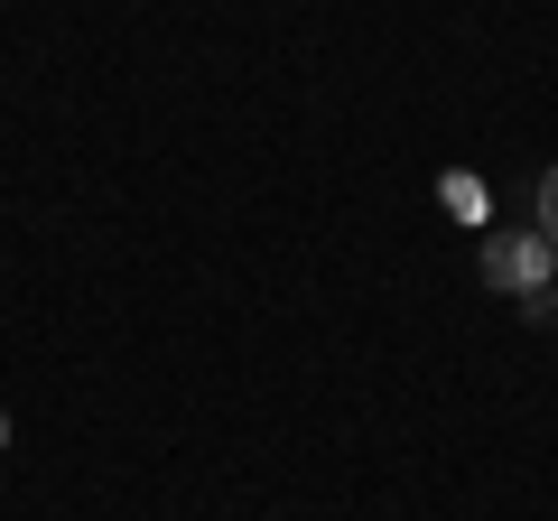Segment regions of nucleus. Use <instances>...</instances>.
<instances>
[{
  "label": "nucleus",
  "instance_id": "2",
  "mask_svg": "<svg viewBox=\"0 0 558 521\" xmlns=\"http://www.w3.org/2000/svg\"><path fill=\"white\" fill-rule=\"evenodd\" d=\"M531 233H549V242H558V159L539 168V223H531Z\"/></svg>",
  "mask_w": 558,
  "mask_h": 521
},
{
  "label": "nucleus",
  "instance_id": "1",
  "mask_svg": "<svg viewBox=\"0 0 558 521\" xmlns=\"http://www.w3.org/2000/svg\"><path fill=\"white\" fill-rule=\"evenodd\" d=\"M484 280L512 289V299H549L558 242H549V233H494V242H484Z\"/></svg>",
  "mask_w": 558,
  "mask_h": 521
},
{
  "label": "nucleus",
  "instance_id": "4",
  "mask_svg": "<svg viewBox=\"0 0 558 521\" xmlns=\"http://www.w3.org/2000/svg\"><path fill=\"white\" fill-rule=\"evenodd\" d=\"M549 307H558V280H549Z\"/></svg>",
  "mask_w": 558,
  "mask_h": 521
},
{
  "label": "nucleus",
  "instance_id": "3",
  "mask_svg": "<svg viewBox=\"0 0 558 521\" xmlns=\"http://www.w3.org/2000/svg\"><path fill=\"white\" fill-rule=\"evenodd\" d=\"M0 457H10V410H0Z\"/></svg>",
  "mask_w": 558,
  "mask_h": 521
}]
</instances>
